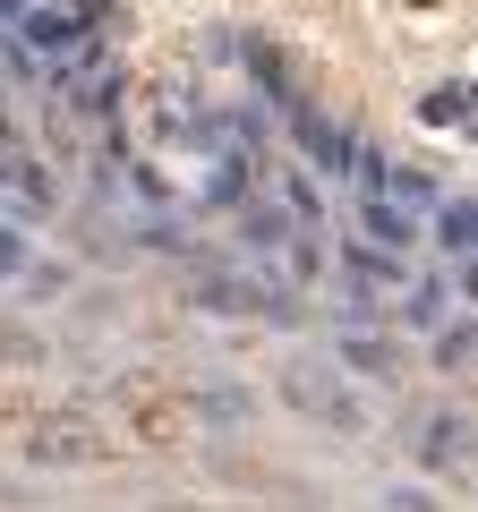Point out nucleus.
<instances>
[{
	"label": "nucleus",
	"instance_id": "obj_3",
	"mask_svg": "<svg viewBox=\"0 0 478 512\" xmlns=\"http://www.w3.org/2000/svg\"><path fill=\"white\" fill-rule=\"evenodd\" d=\"M282 402L308 410V419H325V427H368V410L350 402L342 384H333V367H316V359H291V367H282Z\"/></svg>",
	"mask_w": 478,
	"mask_h": 512
},
{
	"label": "nucleus",
	"instance_id": "obj_2",
	"mask_svg": "<svg viewBox=\"0 0 478 512\" xmlns=\"http://www.w3.org/2000/svg\"><path fill=\"white\" fill-rule=\"evenodd\" d=\"M26 453H35L43 470H94V461H111V436L86 410H52V419L26 427Z\"/></svg>",
	"mask_w": 478,
	"mask_h": 512
},
{
	"label": "nucleus",
	"instance_id": "obj_9",
	"mask_svg": "<svg viewBox=\"0 0 478 512\" xmlns=\"http://www.w3.org/2000/svg\"><path fill=\"white\" fill-rule=\"evenodd\" d=\"M461 436H470V427H461L453 410H444V419H427V444H419V461H427V470H444V461H461Z\"/></svg>",
	"mask_w": 478,
	"mask_h": 512
},
{
	"label": "nucleus",
	"instance_id": "obj_14",
	"mask_svg": "<svg viewBox=\"0 0 478 512\" xmlns=\"http://www.w3.org/2000/svg\"><path fill=\"white\" fill-rule=\"evenodd\" d=\"M163 512H197V504H163Z\"/></svg>",
	"mask_w": 478,
	"mask_h": 512
},
{
	"label": "nucleus",
	"instance_id": "obj_11",
	"mask_svg": "<svg viewBox=\"0 0 478 512\" xmlns=\"http://www.w3.org/2000/svg\"><path fill=\"white\" fill-rule=\"evenodd\" d=\"M385 512H436V504H427V495H410V487H393V495H385Z\"/></svg>",
	"mask_w": 478,
	"mask_h": 512
},
{
	"label": "nucleus",
	"instance_id": "obj_1",
	"mask_svg": "<svg viewBox=\"0 0 478 512\" xmlns=\"http://www.w3.org/2000/svg\"><path fill=\"white\" fill-rule=\"evenodd\" d=\"M120 402H129L137 444H154V453H197V427H205L197 393H180V384H163V376H129Z\"/></svg>",
	"mask_w": 478,
	"mask_h": 512
},
{
	"label": "nucleus",
	"instance_id": "obj_13",
	"mask_svg": "<svg viewBox=\"0 0 478 512\" xmlns=\"http://www.w3.org/2000/svg\"><path fill=\"white\" fill-rule=\"evenodd\" d=\"M461 291H470V299H478V256H470V265H461Z\"/></svg>",
	"mask_w": 478,
	"mask_h": 512
},
{
	"label": "nucleus",
	"instance_id": "obj_10",
	"mask_svg": "<svg viewBox=\"0 0 478 512\" xmlns=\"http://www.w3.org/2000/svg\"><path fill=\"white\" fill-rule=\"evenodd\" d=\"M470 359H478V325H453L436 342V367H470Z\"/></svg>",
	"mask_w": 478,
	"mask_h": 512
},
{
	"label": "nucleus",
	"instance_id": "obj_5",
	"mask_svg": "<svg viewBox=\"0 0 478 512\" xmlns=\"http://www.w3.org/2000/svg\"><path fill=\"white\" fill-rule=\"evenodd\" d=\"M291 137H299V146H308L325 171H342V163H350V137H342V128H333L316 103H291Z\"/></svg>",
	"mask_w": 478,
	"mask_h": 512
},
{
	"label": "nucleus",
	"instance_id": "obj_7",
	"mask_svg": "<svg viewBox=\"0 0 478 512\" xmlns=\"http://www.w3.org/2000/svg\"><path fill=\"white\" fill-rule=\"evenodd\" d=\"M359 222L376 231V248H410V239H419V222H410L393 197H368V205H359Z\"/></svg>",
	"mask_w": 478,
	"mask_h": 512
},
{
	"label": "nucleus",
	"instance_id": "obj_12",
	"mask_svg": "<svg viewBox=\"0 0 478 512\" xmlns=\"http://www.w3.org/2000/svg\"><path fill=\"white\" fill-rule=\"evenodd\" d=\"M26 265V248H18V231H0V274H18Z\"/></svg>",
	"mask_w": 478,
	"mask_h": 512
},
{
	"label": "nucleus",
	"instance_id": "obj_4",
	"mask_svg": "<svg viewBox=\"0 0 478 512\" xmlns=\"http://www.w3.org/2000/svg\"><path fill=\"white\" fill-rule=\"evenodd\" d=\"M86 26H94L86 0H35V9L18 18V35L35 43L43 60H69V52H86Z\"/></svg>",
	"mask_w": 478,
	"mask_h": 512
},
{
	"label": "nucleus",
	"instance_id": "obj_8",
	"mask_svg": "<svg viewBox=\"0 0 478 512\" xmlns=\"http://www.w3.org/2000/svg\"><path fill=\"white\" fill-rule=\"evenodd\" d=\"M436 239H444V248H461V256H478V197L444 205V214H436Z\"/></svg>",
	"mask_w": 478,
	"mask_h": 512
},
{
	"label": "nucleus",
	"instance_id": "obj_6",
	"mask_svg": "<svg viewBox=\"0 0 478 512\" xmlns=\"http://www.w3.org/2000/svg\"><path fill=\"white\" fill-rule=\"evenodd\" d=\"M342 367H359V376L393 384V376H402V350H393L385 333H342Z\"/></svg>",
	"mask_w": 478,
	"mask_h": 512
}]
</instances>
